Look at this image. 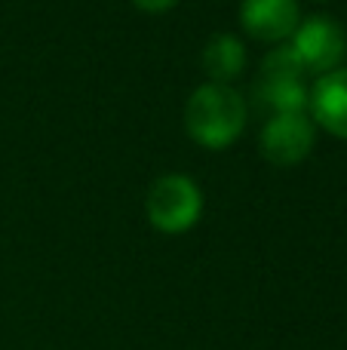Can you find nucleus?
<instances>
[{"label":"nucleus","mask_w":347,"mask_h":350,"mask_svg":"<svg viewBox=\"0 0 347 350\" xmlns=\"http://www.w3.org/2000/svg\"><path fill=\"white\" fill-rule=\"evenodd\" d=\"M184 126L203 148H227L246 126V105L234 90L209 83L194 90L184 108Z\"/></svg>","instance_id":"1"},{"label":"nucleus","mask_w":347,"mask_h":350,"mask_svg":"<svg viewBox=\"0 0 347 350\" xmlns=\"http://www.w3.org/2000/svg\"><path fill=\"white\" fill-rule=\"evenodd\" d=\"M148 218L166 234H182L200 218L203 197L200 187L184 175H163L148 191Z\"/></svg>","instance_id":"2"},{"label":"nucleus","mask_w":347,"mask_h":350,"mask_svg":"<svg viewBox=\"0 0 347 350\" xmlns=\"http://www.w3.org/2000/svg\"><path fill=\"white\" fill-rule=\"evenodd\" d=\"M307 71L301 68V62L295 59L292 49H274L264 59L262 74H258V98L268 102L270 108H277L280 114L286 111H301L311 102V90L305 83Z\"/></svg>","instance_id":"3"},{"label":"nucleus","mask_w":347,"mask_h":350,"mask_svg":"<svg viewBox=\"0 0 347 350\" xmlns=\"http://www.w3.org/2000/svg\"><path fill=\"white\" fill-rule=\"evenodd\" d=\"M289 49L295 53V59L301 62L307 74H329L344 59L347 43L344 31L335 22H329L326 16H314L295 28V40Z\"/></svg>","instance_id":"4"},{"label":"nucleus","mask_w":347,"mask_h":350,"mask_svg":"<svg viewBox=\"0 0 347 350\" xmlns=\"http://www.w3.org/2000/svg\"><path fill=\"white\" fill-rule=\"evenodd\" d=\"M314 148V123L301 111H286L268 120L262 133V154L274 166H295Z\"/></svg>","instance_id":"5"},{"label":"nucleus","mask_w":347,"mask_h":350,"mask_svg":"<svg viewBox=\"0 0 347 350\" xmlns=\"http://www.w3.org/2000/svg\"><path fill=\"white\" fill-rule=\"evenodd\" d=\"M240 22L249 31V37L277 43L299 28V3L295 0H243Z\"/></svg>","instance_id":"6"},{"label":"nucleus","mask_w":347,"mask_h":350,"mask_svg":"<svg viewBox=\"0 0 347 350\" xmlns=\"http://www.w3.org/2000/svg\"><path fill=\"white\" fill-rule=\"evenodd\" d=\"M311 108L317 123H323L332 135L347 139V68L329 71L314 83Z\"/></svg>","instance_id":"7"},{"label":"nucleus","mask_w":347,"mask_h":350,"mask_svg":"<svg viewBox=\"0 0 347 350\" xmlns=\"http://www.w3.org/2000/svg\"><path fill=\"white\" fill-rule=\"evenodd\" d=\"M243 62H246V49L234 34L209 37L206 49H203V68H206L209 77L221 86L243 71Z\"/></svg>","instance_id":"8"},{"label":"nucleus","mask_w":347,"mask_h":350,"mask_svg":"<svg viewBox=\"0 0 347 350\" xmlns=\"http://www.w3.org/2000/svg\"><path fill=\"white\" fill-rule=\"evenodd\" d=\"M135 3L148 12H163V10H169V6H176L178 0H135Z\"/></svg>","instance_id":"9"}]
</instances>
